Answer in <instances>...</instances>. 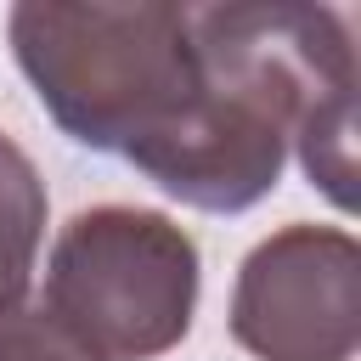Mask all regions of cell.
<instances>
[{
    "mask_svg": "<svg viewBox=\"0 0 361 361\" xmlns=\"http://www.w3.org/2000/svg\"><path fill=\"white\" fill-rule=\"evenodd\" d=\"M11 51L45 113L169 197L237 214L288 147L350 209L355 45L327 6H17Z\"/></svg>",
    "mask_w": 361,
    "mask_h": 361,
    "instance_id": "obj_1",
    "label": "cell"
},
{
    "mask_svg": "<svg viewBox=\"0 0 361 361\" xmlns=\"http://www.w3.org/2000/svg\"><path fill=\"white\" fill-rule=\"evenodd\" d=\"M231 338L254 361H350L361 338V248L333 226L265 237L231 288Z\"/></svg>",
    "mask_w": 361,
    "mask_h": 361,
    "instance_id": "obj_3",
    "label": "cell"
},
{
    "mask_svg": "<svg viewBox=\"0 0 361 361\" xmlns=\"http://www.w3.org/2000/svg\"><path fill=\"white\" fill-rule=\"evenodd\" d=\"M0 361H90V355L39 299H17L0 310Z\"/></svg>",
    "mask_w": 361,
    "mask_h": 361,
    "instance_id": "obj_5",
    "label": "cell"
},
{
    "mask_svg": "<svg viewBox=\"0 0 361 361\" xmlns=\"http://www.w3.org/2000/svg\"><path fill=\"white\" fill-rule=\"evenodd\" d=\"M45 237V180L0 130V310L28 299V271Z\"/></svg>",
    "mask_w": 361,
    "mask_h": 361,
    "instance_id": "obj_4",
    "label": "cell"
},
{
    "mask_svg": "<svg viewBox=\"0 0 361 361\" xmlns=\"http://www.w3.org/2000/svg\"><path fill=\"white\" fill-rule=\"evenodd\" d=\"M39 305L90 361H152L192 327L197 243L158 209H85L51 248Z\"/></svg>",
    "mask_w": 361,
    "mask_h": 361,
    "instance_id": "obj_2",
    "label": "cell"
}]
</instances>
